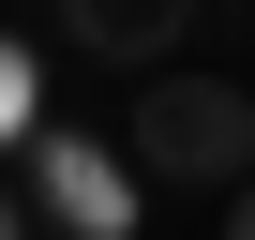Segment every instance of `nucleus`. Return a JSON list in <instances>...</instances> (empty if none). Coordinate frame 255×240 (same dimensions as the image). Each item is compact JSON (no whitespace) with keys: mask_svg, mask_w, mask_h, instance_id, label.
I'll list each match as a JSON object with an SVG mask.
<instances>
[{"mask_svg":"<svg viewBox=\"0 0 255 240\" xmlns=\"http://www.w3.org/2000/svg\"><path fill=\"white\" fill-rule=\"evenodd\" d=\"M45 30L75 60H105V75H165L180 30H195V0H45Z\"/></svg>","mask_w":255,"mask_h":240,"instance_id":"obj_3","label":"nucleus"},{"mask_svg":"<svg viewBox=\"0 0 255 240\" xmlns=\"http://www.w3.org/2000/svg\"><path fill=\"white\" fill-rule=\"evenodd\" d=\"M225 240H255V180H240V195H225Z\"/></svg>","mask_w":255,"mask_h":240,"instance_id":"obj_5","label":"nucleus"},{"mask_svg":"<svg viewBox=\"0 0 255 240\" xmlns=\"http://www.w3.org/2000/svg\"><path fill=\"white\" fill-rule=\"evenodd\" d=\"M0 120H15V150L45 135V60H30V45H15V60H0Z\"/></svg>","mask_w":255,"mask_h":240,"instance_id":"obj_4","label":"nucleus"},{"mask_svg":"<svg viewBox=\"0 0 255 240\" xmlns=\"http://www.w3.org/2000/svg\"><path fill=\"white\" fill-rule=\"evenodd\" d=\"M15 195H30L60 240H120L135 195H150V165L120 150V135H30V150H15Z\"/></svg>","mask_w":255,"mask_h":240,"instance_id":"obj_2","label":"nucleus"},{"mask_svg":"<svg viewBox=\"0 0 255 240\" xmlns=\"http://www.w3.org/2000/svg\"><path fill=\"white\" fill-rule=\"evenodd\" d=\"M120 150L150 165V195H240L255 180V90L225 75H135V120H120Z\"/></svg>","mask_w":255,"mask_h":240,"instance_id":"obj_1","label":"nucleus"}]
</instances>
